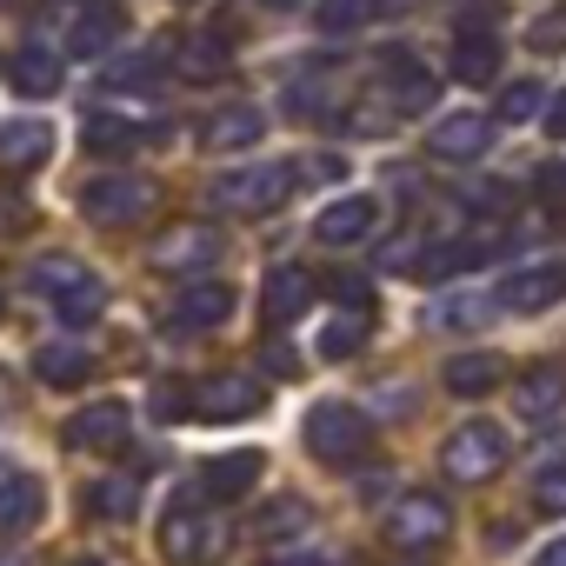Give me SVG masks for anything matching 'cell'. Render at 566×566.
Wrapping results in <instances>:
<instances>
[{
    "instance_id": "cell-2",
    "label": "cell",
    "mask_w": 566,
    "mask_h": 566,
    "mask_svg": "<svg viewBox=\"0 0 566 566\" xmlns=\"http://www.w3.org/2000/svg\"><path fill=\"white\" fill-rule=\"evenodd\" d=\"M227 213H280L294 193V160H253V167H233V174H213L207 187Z\"/></svg>"
},
{
    "instance_id": "cell-1",
    "label": "cell",
    "mask_w": 566,
    "mask_h": 566,
    "mask_svg": "<svg viewBox=\"0 0 566 566\" xmlns=\"http://www.w3.org/2000/svg\"><path fill=\"white\" fill-rule=\"evenodd\" d=\"M28 287L67 321V327H94L101 314H107V287H101V273L87 266V260H74V253H41L34 266H28Z\"/></svg>"
},
{
    "instance_id": "cell-46",
    "label": "cell",
    "mask_w": 566,
    "mask_h": 566,
    "mask_svg": "<svg viewBox=\"0 0 566 566\" xmlns=\"http://www.w3.org/2000/svg\"><path fill=\"white\" fill-rule=\"evenodd\" d=\"M48 8H67V0H48Z\"/></svg>"
},
{
    "instance_id": "cell-11",
    "label": "cell",
    "mask_w": 566,
    "mask_h": 566,
    "mask_svg": "<svg viewBox=\"0 0 566 566\" xmlns=\"http://www.w3.org/2000/svg\"><path fill=\"white\" fill-rule=\"evenodd\" d=\"M380 227V200L374 193H340V200H327L321 213H314V240L321 247H354V240H367Z\"/></svg>"
},
{
    "instance_id": "cell-42",
    "label": "cell",
    "mask_w": 566,
    "mask_h": 566,
    "mask_svg": "<svg viewBox=\"0 0 566 566\" xmlns=\"http://www.w3.org/2000/svg\"><path fill=\"white\" fill-rule=\"evenodd\" d=\"M546 127H553V134H559V140H566V94H559V101H553V107H546Z\"/></svg>"
},
{
    "instance_id": "cell-26",
    "label": "cell",
    "mask_w": 566,
    "mask_h": 566,
    "mask_svg": "<svg viewBox=\"0 0 566 566\" xmlns=\"http://www.w3.org/2000/svg\"><path fill=\"white\" fill-rule=\"evenodd\" d=\"M566 407V367L559 360H539L526 380H520V413L526 420H553Z\"/></svg>"
},
{
    "instance_id": "cell-14",
    "label": "cell",
    "mask_w": 566,
    "mask_h": 566,
    "mask_svg": "<svg viewBox=\"0 0 566 566\" xmlns=\"http://www.w3.org/2000/svg\"><path fill=\"white\" fill-rule=\"evenodd\" d=\"M67 447H74V453H114V447H127V407H120V400L81 407V413L67 420Z\"/></svg>"
},
{
    "instance_id": "cell-37",
    "label": "cell",
    "mask_w": 566,
    "mask_h": 566,
    "mask_svg": "<svg viewBox=\"0 0 566 566\" xmlns=\"http://www.w3.org/2000/svg\"><path fill=\"white\" fill-rule=\"evenodd\" d=\"M486 321V307H473V301H440V307H427V327H480Z\"/></svg>"
},
{
    "instance_id": "cell-29",
    "label": "cell",
    "mask_w": 566,
    "mask_h": 566,
    "mask_svg": "<svg viewBox=\"0 0 566 566\" xmlns=\"http://www.w3.org/2000/svg\"><path fill=\"white\" fill-rule=\"evenodd\" d=\"M174 67H180L187 81H213V74H227V34H220V41H213V34H200V41H187Z\"/></svg>"
},
{
    "instance_id": "cell-23",
    "label": "cell",
    "mask_w": 566,
    "mask_h": 566,
    "mask_svg": "<svg viewBox=\"0 0 566 566\" xmlns=\"http://www.w3.org/2000/svg\"><path fill=\"white\" fill-rule=\"evenodd\" d=\"M61 81H67V67H61V54H54V48H41V41H34V48H21V54H14V87H21L28 101H54V94H61Z\"/></svg>"
},
{
    "instance_id": "cell-44",
    "label": "cell",
    "mask_w": 566,
    "mask_h": 566,
    "mask_svg": "<svg viewBox=\"0 0 566 566\" xmlns=\"http://www.w3.org/2000/svg\"><path fill=\"white\" fill-rule=\"evenodd\" d=\"M74 566H107V559H74Z\"/></svg>"
},
{
    "instance_id": "cell-24",
    "label": "cell",
    "mask_w": 566,
    "mask_h": 566,
    "mask_svg": "<svg viewBox=\"0 0 566 566\" xmlns=\"http://www.w3.org/2000/svg\"><path fill=\"white\" fill-rule=\"evenodd\" d=\"M493 74H500V34L467 28L460 48H453V81H460V87H486Z\"/></svg>"
},
{
    "instance_id": "cell-5",
    "label": "cell",
    "mask_w": 566,
    "mask_h": 566,
    "mask_svg": "<svg viewBox=\"0 0 566 566\" xmlns=\"http://www.w3.org/2000/svg\"><path fill=\"white\" fill-rule=\"evenodd\" d=\"M380 533H387L400 553H427V546H447V533H453V506H447L440 493H400V500L387 506Z\"/></svg>"
},
{
    "instance_id": "cell-41",
    "label": "cell",
    "mask_w": 566,
    "mask_h": 566,
    "mask_svg": "<svg viewBox=\"0 0 566 566\" xmlns=\"http://www.w3.org/2000/svg\"><path fill=\"white\" fill-rule=\"evenodd\" d=\"M533 566H566V539H553V546H539V553H533Z\"/></svg>"
},
{
    "instance_id": "cell-28",
    "label": "cell",
    "mask_w": 566,
    "mask_h": 566,
    "mask_svg": "<svg viewBox=\"0 0 566 566\" xmlns=\"http://www.w3.org/2000/svg\"><path fill=\"white\" fill-rule=\"evenodd\" d=\"M500 380H506V360L500 354H460V360H447V387L460 400H486Z\"/></svg>"
},
{
    "instance_id": "cell-45",
    "label": "cell",
    "mask_w": 566,
    "mask_h": 566,
    "mask_svg": "<svg viewBox=\"0 0 566 566\" xmlns=\"http://www.w3.org/2000/svg\"><path fill=\"white\" fill-rule=\"evenodd\" d=\"M273 8H294V0H273Z\"/></svg>"
},
{
    "instance_id": "cell-22",
    "label": "cell",
    "mask_w": 566,
    "mask_h": 566,
    "mask_svg": "<svg viewBox=\"0 0 566 566\" xmlns=\"http://www.w3.org/2000/svg\"><path fill=\"white\" fill-rule=\"evenodd\" d=\"M81 506L94 520H134L140 513V480L134 473H101V480L81 486Z\"/></svg>"
},
{
    "instance_id": "cell-32",
    "label": "cell",
    "mask_w": 566,
    "mask_h": 566,
    "mask_svg": "<svg viewBox=\"0 0 566 566\" xmlns=\"http://www.w3.org/2000/svg\"><path fill=\"white\" fill-rule=\"evenodd\" d=\"M533 114H546V87H539V81H513V87L500 94V107H493V120H506V127H520V120H533Z\"/></svg>"
},
{
    "instance_id": "cell-38",
    "label": "cell",
    "mask_w": 566,
    "mask_h": 566,
    "mask_svg": "<svg viewBox=\"0 0 566 566\" xmlns=\"http://www.w3.org/2000/svg\"><path fill=\"white\" fill-rule=\"evenodd\" d=\"M154 67L160 61H114V67H101V87H140Z\"/></svg>"
},
{
    "instance_id": "cell-31",
    "label": "cell",
    "mask_w": 566,
    "mask_h": 566,
    "mask_svg": "<svg viewBox=\"0 0 566 566\" xmlns=\"http://www.w3.org/2000/svg\"><path fill=\"white\" fill-rule=\"evenodd\" d=\"M314 21H321V34H354L374 21V0H314Z\"/></svg>"
},
{
    "instance_id": "cell-7",
    "label": "cell",
    "mask_w": 566,
    "mask_h": 566,
    "mask_svg": "<svg viewBox=\"0 0 566 566\" xmlns=\"http://www.w3.org/2000/svg\"><path fill=\"white\" fill-rule=\"evenodd\" d=\"M220 546H227V533H220L213 513H200V506H167V513H160V559L200 566V559H213Z\"/></svg>"
},
{
    "instance_id": "cell-4",
    "label": "cell",
    "mask_w": 566,
    "mask_h": 566,
    "mask_svg": "<svg viewBox=\"0 0 566 566\" xmlns=\"http://www.w3.org/2000/svg\"><path fill=\"white\" fill-rule=\"evenodd\" d=\"M440 467H447V480L480 486V480H493V473L506 467V433H500L493 420H467V427H453V433H447Z\"/></svg>"
},
{
    "instance_id": "cell-21",
    "label": "cell",
    "mask_w": 566,
    "mask_h": 566,
    "mask_svg": "<svg viewBox=\"0 0 566 566\" xmlns=\"http://www.w3.org/2000/svg\"><path fill=\"white\" fill-rule=\"evenodd\" d=\"M380 74H387V87H394V107H400V114H420V107L440 94V87H433V74H427V61H413V54H400V48L380 61Z\"/></svg>"
},
{
    "instance_id": "cell-30",
    "label": "cell",
    "mask_w": 566,
    "mask_h": 566,
    "mask_svg": "<svg viewBox=\"0 0 566 566\" xmlns=\"http://www.w3.org/2000/svg\"><path fill=\"white\" fill-rule=\"evenodd\" d=\"M360 340H367V314H340V321H327L321 327V360H354L360 354Z\"/></svg>"
},
{
    "instance_id": "cell-16",
    "label": "cell",
    "mask_w": 566,
    "mask_h": 566,
    "mask_svg": "<svg viewBox=\"0 0 566 566\" xmlns=\"http://www.w3.org/2000/svg\"><path fill=\"white\" fill-rule=\"evenodd\" d=\"M41 513H48V486L34 473H0V539L34 533Z\"/></svg>"
},
{
    "instance_id": "cell-13",
    "label": "cell",
    "mask_w": 566,
    "mask_h": 566,
    "mask_svg": "<svg viewBox=\"0 0 566 566\" xmlns=\"http://www.w3.org/2000/svg\"><path fill=\"white\" fill-rule=\"evenodd\" d=\"M427 147H433L440 160H480V154L493 147V120H486V114H440V120L427 127Z\"/></svg>"
},
{
    "instance_id": "cell-6",
    "label": "cell",
    "mask_w": 566,
    "mask_h": 566,
    "mask_svg": "<svg viewBox=\"0 0 566 566\" xmlns=\"http://www.w3.org/2000/svg\"><path fill=\"white\" fill-rule=\"evenodd\" d=\"M81 207H87L94 227H127V220H140L154 207V180H140V174H94L81 187Z\"/></svg>"
},
{
    "instance_id": "cell-40",
    "label": "cell",
    "mask_w": 566,
    "mask_h": 566,
    "mask_svg": "<svg viewBox=\"0 0 566 566\" xmlns=\"http://www.w3.org/2000/svg\"><path fill=\"white\" fill-rule=\"evenodd\" d=\"M28 227H34V207H28V200H14V193H0V233L14 240V233H28Z\"/></svg>"
},
{
    "instance_id": "cell-25",
    "label": "cell",
    "mask_w": 566,
    "mask_h": 566,
    "mask_svg": "<svg viewBox=\"0 0 566 566\" xmlns=\"http://www.w3.org/2000/svg\"><path fill=\"white\" fill-rule=\"evenodd\" d=\"M48 154H54V127H41V120H14V127H0V167L28 174V167H41Z\"/></svg>"
},
{
    "instance_id": "cell-3",
    "label": "cell",
    "mask_w": 566,
    "mask_h": 566,
    "mask_svg": "<svg viewBox=\"0 0 566 566\" xmlns=\"http://www.w3.org/2000/svg\"><path fill=\"white\" fill-rule=\"evenodd\" d=\"M301 433H307L314 460H327V467H360V460L374 453V427H367V413L347 407V400H321Z\"/></svg>"
},
{
    "instance_id": "cell-19",
    "label": "cell",
    "mask_w": 566,
    "mask_h": 566,
    "mask_svg": "<svg viewBox=\"0 0 566 566\" xmlns=\"http://www.w3.org/2000/svg\"><path fill=\"white\" fill-rule=\"evenodd\" d=\"M253 480H260V453H253V447L213 453V460H207V473H200L207 500H240V493H253Z\"/></svg>"
},
{
    "instance_id": "cell-35",
    "label": "cell",
    "mask_w": 566,
    "mask_h": 566,
    "mask_svg": "<svg viewBox=\"0 0 566 566\" xmlns=\"http://www.w3.org/2000/svg\"><path fill=\"white\" fill-rule=\"evenodd\" d=\"M533 506L539 513H566V460H553V467L533 473Z\"/></svg>"
},
{
    "instance_id": "cell-12",
    "label": "cell",
    "mask_w": 566,
    "mask_h": 566,
    "mask_svg": "<svg viewBox=\"0 0 566 566\" xmlns=\"http://www.w3.org/2000/svg\"><path fill=\"white\" fill-rule=\"evenodd\" d=\"M506 314H539V307H553V301H566V266L559 260H546V266H520V273H506L500 280V294H493Z\"/></svg>"
},
{
    "instance_id": "cell-10",
    "label": "cell",
    "mask_w": 566,
    "mask_h": 566,
    "mask_svg": "<svg viewBox=\"0 0 566 566\" xmlns=\"http://www.w3.org/2000/svg\"><path fill=\"white\" fill-rule=\"evenodd\" d=\"M260 407H266V394H260V380H253V374H213L207 387H193V413H200V420H213V427L247 420V413H260Z\"/></svg>"
},
{
    "instance_id": "cell-20",
    "label": "cell",
    "mask_w": 566,
    "mask_h": 566,
    "mask_svg": "<svg viewBox=\"0 0 566 566\" xmlns=\"http://www.w3.org/2000/svg\"><path fill=\"white\" fill-rule=\"evenodd\" d=\"M120 28H127V14L120 8H107V0H87V8H81V21L67 28V54H107L114 41H120Z\"/></svg>"
},
{
    "instance_id": "cell-33",
    "label": "cell",
    "mask_w": 566,
    "mask_h": 566,
    "mask_svg": "<svg viewBox=\"0 0 566 566\" xmlns=\"http://www.w3.org/2000/svg\"><path fill=\"white\" fill-rule=\"evenodd\" d=\"M147 413H154L160 427H180V420H193V387H180V380H154V394H147Z\"/></svg>"
},
{
    "instance_id": "cell-17",
    "label": "cell",
    "mask_w": 566,
    "mask_h": 566,
    "mask_svg": "<svg viewBox=\"0 0 566 566\" xmlns=\"http://www.w3.org/2000/svg\"><path fill=\"white\" fill-rule=\"evenodd\" d=\"M307 301H314V273H307V266H273V273H266V287H260V314H266L273 327L301 321V314H307Z\"/></svg>"
},
{
    "instance_id": "cell-27",
    "label": "cell",
    "mask_w": 566,
    "mask_h": 566,
    "mask_svg": "<svg viewBox=\"0 0 566 566\" xmlns=\"http://www.w3.org/2000/svg\"><path fill=\"white\" fill-rule=\"evenodd\" d=\"M87 374H94V354L74 347V340L34 354V380H41V387H87Z\"/></svg>"
},
{
    "instance_id": "cell-9",
    "label": "cell",
    "mask_w": 566,
    "mask_h": 566,
    "mask_svg": "<svg viewBox=\"0 0 566 566\" xmlns=\"http://www.w3.org/2000/svg\"><path fill=\"white\" fill-rule=\"evenodd\" d=\"M81 134H87V147H94V154L120 160V154H140V147H154V140L167 134V120H147V114H114V107H94Z\"/></svg>"
},
{
    "instance_id": "cell-39",
    "label": "cell",
    "mask_w": 566,
    "mask_h": 566,
    "mask_svg": "<svg viewBox=\"0 0 566 566\" xmlns=\"http://www.w3.org/2000/svg\"><path fill=\"white\" fill-rule=\"evenodd\" d=\"M340 174H347L340 154H307V160H294V180H340Z\"/></svg>"
},
{
    "instance_id": "cell-15",
    "label": "cell",
    "mask_w": 566,
    "mask_h": 566,
    "mask_svg": "<svg viewBox=\"0 0 566 566\" xmlns=\"http://www.w3.org/2000/svg\"><path fill=\"white\" fill-rule=\"evenodd\" d=\"M227 314H233V287H227V280H193L180 301H167V321L187 327V334H207V327H220Z\"/></svg>"
},
{
    "instance_id": "cell-8",
    "label": "cell",
    "mask_w": 566,
    "mask_h": 566,
    "mask_svg": "<svg viewBox=\"0 0 566 566\" xmlns=\"http://www.w3.org/2000/svg\"><path fill=\"white\" fill-rule=\"evenodd\" d=\"M220 253H227V240H220L213 220H180V227H167L154 240V266L160 273H207Z\"/></svg>"
},
{
    "instance_id": "cell-47",
    "label": "cell",
    "mask_w": 566,
    "mask_h": 566,
    "mask_svg": "<svg viewBox=\"0 0 566 566\" xmlns=\"http://www.w3.org/2000/svg\"><path fill=\"white\" fill-rule=\"evenodd\" d=\"M0 566H8V559H0Z\"/></svg>"
},
{
    "instance_id": "cell-43",
    "label": "cell",
    "mask_w": 566,
    "mask_h": 566,
    "mask_svg": "<svg viewBox=\"0 0 566 566\" xmlns=\"http://www.w3.org/2000/svg\"><path fill=\"white\" fill-rule=\"evenodd\" d=\"M301 566H340V559H301Z\"/></svg>"
},
{
    "instance_id": "cell-18",
    "label": "cell",
    "mask_w": 566,
    "mask_h": 566,
    "mask_svg": "<svg viewBox=\"0 0 566 566\" xmlns=\"http://www.w3.org/2000/svg\"><path fill=\"white\" fill-rule=\"evenodd\" d=\"M266 134V114L260 107H213L207 120H200V140L213 147V154H240V147H253Z\"/></svg>"
},
{
    "instance_id": "cell-34",
    "label": "cell",
    "mask_w": 566,
    "mask_h": 566,
    "mask_svg": "<svg viewBox=\"0 0 566 566\" xmlns=\"http://www.w3.org/2000/svg\"><path fill=\"white\" fill-rule=\"evenodd\" d=\"M307 526V500L301 493H280L266 513H260V539H287V533H301Z\"/></svg>"
},
{
    "instance_id": "cell-36",
    "label": "cell",
    "mask_w": 566,
    "mask_h": 566,
    "mask_svg": "<svg viewBox=\"0 0 566 566\" xmlns=\"http://www.w3.org/2000/svg\"><path fill=\"white\" fill-rule=\"evenodd\" d=\"M327 294H334L347 314H367V294H374V280H367V273H327Z\"/></svg>"
}]
</instances>
